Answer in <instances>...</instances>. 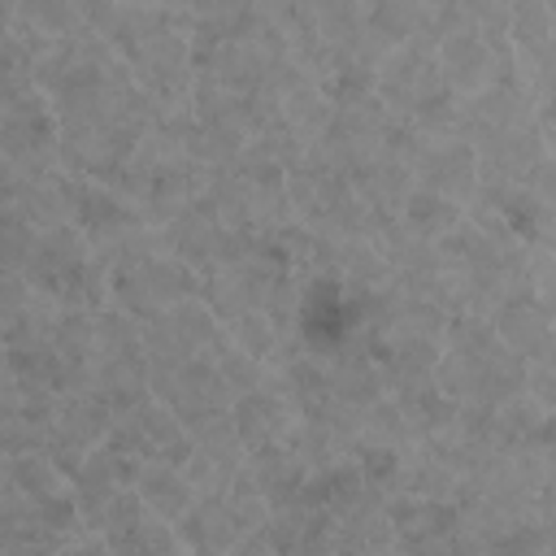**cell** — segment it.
<instances>
[{
    "label": "cell",
    "mask_w": 556,
    "mask_h": 556,
    "mask_svg": "<svg viewBox=\"0 0 556 556\" xmlns=\"http://www.w3.org/2000/svg\"><path fill=\"white\" fill-rule=\"evenodd\" d=\"M52 352L70 356V361H87L96 365V313L83 308H61L52 321Z\"/></svg>",
    "instance_id": "8d00e7d4"
},
{
    "label": "cell",
    "mask_w": 556,
    "mask_h": 556,
    "mask_svg": "<svg viewBox=\"0 0 556 556\" xmlns=\"http://www.w3.org/2000/svg\"><path fill=\"white\" fill-rule=\"evenodd\" d=\"M356 443H378V447L413 452V447H417V430H413V426H408V417L395 408V400H391V395H382V400H374V404L361 413Z\"/></svg>",
    "instance_id": "83f0119b"
},
{
    "label": "cell",
    "mask_w": 556,
    "mask_h": 556,
    "mask_svg": "<svg viewBox=\"0 0 556 556\" xmlns=\"http://www.w3.org/2000/svg\"><path fill=\"white\" fill-rule=\"evenodd\" d=\"M56 313H61V308H56L52 300L35 295V300L17 313V321H13V326H4L0 348H26V352L48 348V343H52V321H56Z\"/></svg>",
    "instance_id": "d590c367"
},
{
    "label": "cell",
    "mask_w": 556,
    "mask_h": 556,
    "mask_svg": "<svg viewBox=\"0 0 556 556\" xmlns=\"http://www.w3.org/2000/svg\"><path fill=\"white\" fill-rule=\"evenodd\" d=\"M0 352H4V348H0Z\"/></svg>",
    "instance_id": "f6af8a7d"
},
{
    "label": "cell",
    "mask_w": 556,
    "mask_h": 556,
    "mask_svg": "<svg viewBox=\"0 0 556 556\" xmlns=\"http://www.w3.org/2000/svg\"><path fill=\"white\" fill-rule=\"evenodd\" d=\"M109 421H113V417L104 413V404H100L91 391H83V395H61V400H56V417H52L43 456L61 469L65 482H70V473L83 465V456L104 443Z\"/></svg>",
    "instance_id": "8992f818"
},
{
    "label": "cell",
    "mask_w": 556,
    "mask_h": 556,
    "mask_svg": "<svg viewBox=\"0 0 556 556\" xmlns=\"http://www.w3.org/2000/svg\"><path fill=\"white\" fill-rule=\"evenodd\" d=\"M391 547H395L400 556H478V539L465 530V521L421 526V530L395 534Z\"/></svg>",
    "instance_id": "484cf974"
},
{
    "label": "cell",
    "mask_w": 556,
    "mask_h": 556,
    "mask_svg": "<svg viewBox=\"0 0 556 556\" xmlns=\"http://www.w3.org/2000/svg\"><path fill=\"white\" fill-rule=\"evenodd\" d=\"M161 235H165L169 256H178V261H182L187 269H195L200 278H204L208 269H217V252H222L226 226L217 222V213H213V204H208L204 195L191 200L174 222H165Z\"/></svg>",
    "instance_id": "5bb4252c"
},
{
    "label": "cell",
    "mask_w": 556,
    "mask_h": 556,
    "mask_svg": "<svg viewBox=\"0 0 556 556\" xmlns=\"http://www.w3.org/2000/svg\"><path fill=\"white\" fill-rule=\"evenodd\" d=\"M130 491L143 500V508H148L156 521H169V526L195 504V486H191L187 473L174 469V465H143Z\"/></svg>",
    "instance_id": "ac0fdd59"
},
{
    "label": "cell",
    "mask_w": 556,
    "mask_h": 556,
    "mask_svg": "<svg viewBox=\"0 0 556 556\" xmlns=\"http://www.w3.org/2000/svg\"><path fill=\"white\" fill-rule=\"evenodd\" d=\"M13 26H26L43 39H65L83 30V17H78V4L70 0H22L13 4Z\"/></svg>",
    "instance_id": "836d02e7"
},
{
    "label": "cell",
    "mask_w": 556,
    "mask_h": 556,
    "mask_svg": "<svg viewBox=\"0 0 556 556\" xmlns=\"http://www.w3.org/2000/svg\"><path fill=\"white\" fill-rule=\"evenodd\" d=\"M430 4H413V0H378L365 4V30L382 43V48H404L408 39H417L426 30Z\"/></svg>",
    "instance_id": "603a6c76"
},
{
    "label": "cell",
    "mask_w": 556,
    "mask_h": 556,
    "mask_svg": "<svg viewBox=\"0 0 556 556\" xmlns=\"http://www.w3.org/2000/svg\"><path fill=\"white\" fill-rule=\"evenodd\" d=\"M278 113H282V122L300 135V139H317L321 130H326V122H330V100L321 96V87L308 78V83H300L295 91H287L282 100H278Z\"/></svg>",
    "instance_id": "e575fe53"
},
{
    "label": "cell",
    "mask_w": 556,
    "mask_h": 556,
    "mask_svg": "<svg viewBox=\"0 0 556 556\" xmlns=\"http://www.w3.org/2000/svg\"><path fill=\"white\" fill-rule=\"evenodd\" d=\"M169 313V326H174V334L182 339V348L195 356V352H204L208 348V339L222 330L217 326V317L208 313V304L195 295V300H182V304H174V308H165Z\"/></svg>",
    "instance_id": "60d3db41"
},
{
    "label": "cell",
    "mask_w": 556,
    "mask_h": 556,
    "mask_svg": "<svg viewBox=\"0 0 556 556\" xmlns=\"http://www.w3.org/2000/svg\"><path fill=\"white\" fill-rule=\"evenodd\" d=\"M395 400V408L408 417V426L417 430V439L426 434H439V430H452L456 421V404L434 387V378H417V382H404L395 391H387Z\"/></svg>",
    "instance_id": "ffe728a7"
},
{
    "label": "cell",
    "mask_w": 556,
    "mask_h": 556,
    "mask_svg": "<svg viewBox=\"0 0 556 556\" xmlns=\"http://www.w3.org/2000/svg\"><path fill=\"white\" fill-rule=\"evenodd\" d=\"M243 469H248L256 495L269 504V513H274V508H291V504H300V486H304L308 469H304L282 443L252 447V452L243 456Z\"/></svg>",
    "instance_id": "2e32d148"
},
{
    "label": "cell",
    "mask_w": 556,
    "mask_h": 556,
    "mask_svg": "<svg viewBox=\"0 0 556 556\" xmlns=\"http://www.w3.org/2000/svg\"><path fill=\"white\" fill-rule=\"evenodd\" d=\"M526 122H534V100H530V91L521 87V78L513 74V65H504L491 87H482L478 96H469V100L456 104L452 139L478 148V143L495 139V135H504V130H517V126H526Z\"/></svg>",
    "instance_id": "277c9868"
},
{
    "label": "cell",
    "mask_w": 556,
    "mask_h": 556,
    "mask_svg": "<svg viewBox=\"0 0 556 556\" xmlns=\"http://www.w3.org/2000/svg\"><path fill=\"white\" fill-rule=\"evenodd\" d=\"M109 552H113V556H182L174 526H169V521H156V517H148L139 530L113 539Z\"/></svg>",
    "instance_id": "ab89813d"
},
{
    "label": "cell",
    "mask_w": 556,
    "mask_h": 556,
    "mask_svg": "<svg viewBox=\"0 0 556 556\" xmlns=\"http://www.w3.org/2000/svg\"><path fill=\"white\" fill-rule=\"evenodd\" d=\"M139 469H143V460H135V456H117V452H109L104 443L91 447V452L83 456V465L70 473V495H74V504H78V517H83L87 534H91L100 508H104L117 491L135 486Z\"/></svg>",
    "instance_id": "30bf717a"
},
{
    "label": "cell",
    "mask_w": 556,
    "mask_h": 556,
    "mask_svg": "<svg viewBox=\"0 0 556 556\" xmlns=\"http://www.w3.org/2000/svg\"><path fill=\"white\" fill-rule=\"evenodd\" d=\"M13 208L35 226V230H56L70 226V200H65V174H39V178H22Z\"/></svg>",
    "instance_id": "44dd1931"
},
{
    "label": "cell",
    "mask_w": 556,
    "mask_h": 556,
    "mask_svg": "<svg viewBox=\"0 0 556 556\" xmlns=\"http://www.w3.org/2000/svg\"><path fill=\"white\" fill-rule=\"evenodd\" d=\"M174 534H178L182 556H230L243 543L222 491L195 495V504L174 521Z\"/></svg>",
    "instance_id": "4fadbf2b"
},
{
    "label": "cell",
    "mask_w": 556,
    "mask_h": 556,
    "mask_svg": "<svg viewBox=\"0 0 556 556\" xmlns=\"http://www.w3.org/2000/svg\"><path fill=\"white\" fill-rule=\"evenodd\" d=\"M395 491H408L417 500H452L456 495V473L447 465H439L434 456H426L421 447H413V452H404Z\"/></svg>",
    "instance_id": "1f68e13d"
},
{
    "label": "cell",
    "mask_w": 556,
    "mask_h": 556,
    "mask_svg": "<svg viewBox=\"0 0 556 556\" xmlns=\"http://www.w3.org/2000/svg\"><path fill=\"white\" fill-rule=\"evenodd\" d=\"M0 469H4V478L13 482V491H17V495H26L30 504L70 486V482L61 478V469H56L43 452H17V456H4V460H0Z\"/></svg>",
    "instance_id": "f546056e"
},
{
    "label": "cell",
    "mask_w": 556,
    "mask_h": 556,
    "mask_svg": "<svg viewBox=\"0 0 556 556\" xmlns=\"http://www.w3.org/2000/svg\"><path fill=\"white\" fill-rule=\"evenodd\" d=\"M30 300H35V291H30V282L22 274H0V334H4V326L17 321V313Z\"/></svg>",
    "instance_id": "7bdbcfd3"
},
{
    "label": "cell",
    "mask_w": 556,
    "mask_h": 556,
    "mask_svg": "<svg viewBox=\"0 0 556 556\" xmlns=\"http://www.w3.org/2000/svg\"><path fill=\"white\" fill-rule=\"evenodd\" d=\"M248 152L256 156V161H265V165H274V169H282V174H291L300 161H304V152H308V139H300L282 117L274 122V126H265L261 135H252L248 139Z\"/></svg>",
    "instance_id": "74e56055"
},
{
    "label": "cell",
    "mask_w": 556,
    "mask_h": 556,
    "mask_svg": "<svg viewBox=\"0 0 556 556\" xmlns=\"http://www.w3.org/2000/svg\"><path fill=\"white\" fill-rule=\"evenodd\" d=\"M326 365H330V400H334V404L365 413L374 400L387 395L382 374H378V365L365 356V348H352V352H343V356H334V361H326Z\"/></svg>",
    "instance_id": "e0dca14e"
},
{
    "label": "cell",
    "mask_w": 556,
    "mask_h": 556,
    "mask_svg": "<svg viewBox=\"0 0 556 556\" xmlns=\"http://www.w3.org/2000/svg\"><path fill=\"white\" fill-rule=\"evenodd\" d=\"M556 417L530 395H513L495 408V452H539L552 456Z\"/></svg>",
    "instance_id": "9a60e30c"
},
{
    "label": "cell",
    "mask_w": 556,
    "mask_h": 556,
    "mask_svg": "<svg viewBox=\"0 0 556 556\" xmlns=\"http://www.w3.org/2000/svg\"><path fill=\"white\" fill-rule=\"evenodd\" d=\"M291 421H295V413H291V404H287V395H282V387H278V378H274V369H269V378H265L256 391H248V395H239V400L230 404V426H235V439H239L243 456H248L252 447L278 443Z\"/></svg>",
    "instance_id": "7c38bea8"
},
{
    "label": "cell",
    "mask_w": 556,
    "mask_h": 556,
    "mask_svg": "<svg viewBox=\"0 0 556 556\" xmlns=\"http://www.w3.org/2000/svg\"><path fill=\"white\" fill-rule=\"evenodd\" d=\"M96 361H135V365H143L139 321L126 317L113 304L96 313Z\"/></svg>",
    "instance_id": "4dcf8cb0"
},
{
    "label": "cell",
    "mask_w": 556,
    "mask_h": 556,
    "mask_svg": "<svg viewBox=\"0 0 556 556\" xmlns=\"http://www.w3.org/2000/svg\"><path fill=\"white\" fill-rule=\"evenodd\" d=\"M200 356H208V361L217 365V374H222V382H226V391H230L235 400H239V395H248V391H256V387L269 378V365H261V361L243 356L239 348H230L226 330H217Z\"/></svg>",
    "instance_id": "f1b7e54d"
},
{
    "label": "cell",
    "mask_w": 556,
    "mask_h": 556,
    "mask_svg": "<svg viewBox=\"0 0 556 556\" xmlns=\"http://www.w3.org/2000/svg\"><path fill=\"white\" fill-rule=\"evenodd\" d=\"M0 161L22 178L56 169V113L39 91L0 96Z\"/></svg>",
    "instance_id": "7a4b0ae2"
},
{
    "label": "cell",
    "mask_w": 556,
    "mask_h": 556,
    "mask_svg": "<svg viewBox=\"0 0 556 556\" xmlns=\"http://www.w3.org/2000/svg\"><path fill=\"white\" fill-rule=\"evenodd\" d=\"M65 200H70V226L96 248L109 252L113 243H122L130 230H139V213L130 200H122L113 187L104 182H87V178H70L65 174Z\"/></svg>",
    "instance_id": "5b68a950"
},
{
    "label": "cell",
    "mask_w": 556,
    "mask_h": 556,
    "mask_svg": "<svg viewBox=\"0 0 556 556\" xmlns=\"http://www.w3.org/2000/svg\"><path fill=\"white\" fill-rule=\"evenodd\" d=\"M486 321H491L495 339H500L513 356H521L526 365H534V361H552V348H556L552 300H547L526 274L504 291V300L486 313Z\"/></svg>",
    "instance_id": "3957f363"
},
{
    "label": "cell",
    "mask_w": 556,
    "mask_h": 556,
    "mask_svg": "<svg viewBox=\"0 0 556 556\" xmlns=\"http://www.w3.org/2000/svg\"><path fill=\"white\" fill-rule=\"evenodd\" d=\"M352 191L369 204V213H382V217H400V204L404 195L413 191V174L404 161H391V156H378L356 182Z\"/></svg>",
    "instance_id": "7402d4cb"
},
{
    "label": "cell",
    "mask_w": 556,
    "mask_h": 556,
    "mask_svg": "<svg viewBox=\"0 0 556 556\" xmlns=\"http://www.w3.org/2000/svg\"><path fill=\"white\" fill-rule=\"evenodd\" d=\"M295 343L308 356H321V361H334V356L361 348V295L348 291L330 274L300 278Z\"/></svg>",
    "instance_id": "6da1fadb"
},
{
    "label": "cell",
    "mask_w": 556,
    "mask_h": 556,
    "mask_svg": "<svg viewBox=\"0 0 556 556\" xmlns=\"http://www.w3.org/2000/svg\"><path fill=\"white\" fill-rule=\"evenodd\" d=\"M413 187H426L434 195H447L452 204H469L478 195V152L460 139H426L421 152L408 165Z\"/></svg>",
    "instance_id": "ba28073f"
},
{
    "label": "cell",
    "mask_w": 556,
    "mask_h": 556,
    "mask_svg": "<svg viewBox=\"0 0 556 556\" xmlns=\"http://www.w3.org/2000/svg\"><path fill=\"white\" fill-rule=\"evenodd\" d=\"M195 295L208 304V313L217 317V326H226V321H235L239 313L256 308L252 287H248V274H243L239 265H217V269H208V274L200 278V291H195Z\"/></svg>",
    "instance_id": "d4e9b609"
},
{
    "label": "cell",
    "mask_w": 556,
    "mask_h": 556,
    "mask_svg": "<svg viewBox=\"0 0 556 556\" xmlns=\"http://www.w3.org/2000/svg\"><path fill=\"white\" fill-rule=\"evenodd\" d=\"M547 139L552 130H543L539 122H526L517 130H504L486 143H478V187L482 182H500V187H521L530 178V169L539 161H547Z\"/></svg>",
    "instance_id": "9c48e42d"
},
{
    "label": "cell",
    "mask_w": 556,
    "mask_h": 556,
    "mask_svg": "<svg viewBox=\"0 0 556 556\" xmlns=\"http://www.w3.org/2000/svg\"><path fill=\"white\" fill-rule=\"evenodd\" d=\"M222 330H226L230 348H239L243 356H252V361H261V365H274V361H278V352H282V343H287V339L274 330V321H269L265 313H256V308L239 313V317H235V321H226Z\"/></svg>",
    "instance_id": "d6a6232c"
},
{
    "label": "cell",
    "mask_w": 556,
    "mask_h": 556,
    "mask_svg": "<svg viewBox=\"0 0 556 556\" xmlns=\"http://www.w3.org/2000/svg\"><path fill=\"white\" fill-rule=\"evenodd\" d=\"M521 395H530L534 404L552 408V400H556V387H552V361H534V365H526V391H521Z\"/></svg>",
    "instance_id": "ee69618b"
},
{
    "label": "cell",
    "mask_w": 556,
    "mask_h": 556,
    "mask_svg": "<svg viewBox=\"0 0 556 556\" xmlns=\"http://www.w3.org/2000/svg\"><path fill=\"white\" fill-rule=\"evenodd\" d=\"M91 395L104 404L109 417H126V413H135L139 404L152 400L148 395V374L135 361H96Z\"/></svg>",
    "instance_id": "d6986e66"
},
{
    "label": "cell",
    "mask_w": 556,
    "mask_h": 556,
    "mask_svg": "<svg viewBox=\"0 0 556 556\" xmlns=\"http://www.w3.org/2000/svg\"><path fill=\"white\" fill-rule=\"evenodd\" d=\"M460 217H465L460 204H452L447 195H434V191H426V187H413V191L404 195V204H400V226H404L408 235L426 239V243L443 239L452 226H460Z\"/></svg>",
    "instance_id": "cb8c5ba5"
},
{
    "label": "cell",
    "mask_w": 556,
    "mask_h": 556,
    "mask_svg": "<svg viewBox=\"0 0 556 556\" xmlns=\"http://www.w3.org/2000/svg\"><path fill=\"white\" fill-rule=\"evenodd\" d=\"M139 343H143V365H182L191 352L182 348V339L169 326V313H156L148 321H139Z\"/></svg>",
    "instance_id": "b9f144b4"
},
{
    "label": "cell",
    "mask_w": 556,
    "mask_h": 556,
    "mask_svg": "<svg viewBox=\"0 0 556 556\" xmlns=\"http://www.w3.org/2000/svg\"><path fill=\"white\" fill-rule=\"evenodd\" d=\"M508 48L513 52L556 48V9L547 0H517V4H508Z\"/></svg>",
    "instance_id": "4316f807"
},
{
    "label": "cell",
    "mask_w": 556,
    "mask_h": 556,
    "mask_svg": "<svg viewBox=\"0 0 556 556\" xmlns=\"http://www.w3.org/2000/svg\"><path fill=\"white\" fill-rule=\"evenodd\" d=\"M504 65H513V56H500L473 26H460V30L443 35L439 48H434V70L452 87L456 100H469L482 87H491Z\"/></svg>",
    "instance_id": "52a82bcc"
},
{
    "label": "cell",
    "mask_w": 556,
    "mask_h": 556,
    "mask_svg": "<svg viewBox=\"0 0 556 556\" xmlns=\"http://www.w3.org/2000/svg\"><path fill=\"white\" fill-rule=\"evenodd\" d=\"M35 239H39V230L13 204H4L0 208V274H26V265L35 256Z\"/></svg>",
    "instance_id": "f35d334b"
},
{
    "label": "cell",
    "mask_w": 556,
    "mask_h": 556,
    "mask_svg": "<svg viewBox=\"0 0 556 556\" xmlns=\"http://www.w3.org/2000/svg\"><path fill=\"white\" fill-rule=\"evenodd\" d=\"M469 204H473V208H486L521 248H547V239H552V204L539 200L530 187L482 182ZM469 204H465V208H469Z\"/></svg>",
    "instance_id": "8fae6325"
}]
</instances>
